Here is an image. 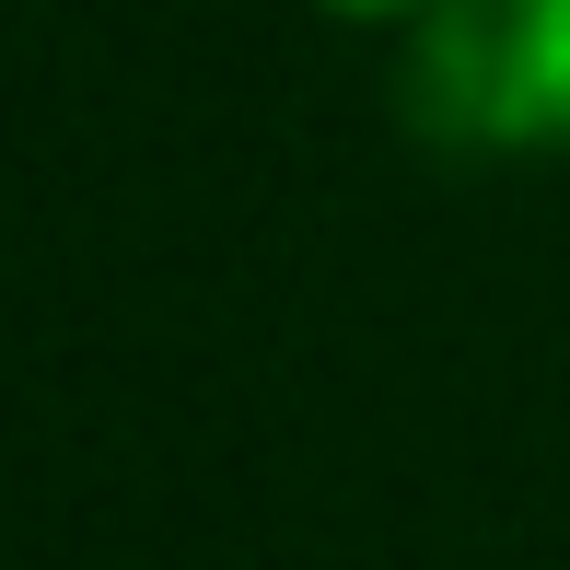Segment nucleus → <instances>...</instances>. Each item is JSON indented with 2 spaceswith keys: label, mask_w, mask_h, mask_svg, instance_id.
<instances>
[{
  "label": "nucleus",
  "mask_w": 570,
  "mask_h": 570,
  "mask_svg": "<svg viewBox=\"0 0 570 570\" xmlns=\"http://www.w3.org/2000/svg\"><path fill=\"white\" fill-rule=\"evenodd\" d=\"M315 12H338V23H420L431 0H315Z\"/></svg>",
  "instance_id": "nucleus-2"
},
{
  "label": "nucleus",
  "mask_w": 570,
  "mask_h": 570,
  "mask_svg": "<svg viewBox=\"0 0 570 570\" xmlns=\"http://www.w3.org/2000/svg\"><path fill=\"white\" fill-rule=\"evenodd\" d=\"M407 117L443 151H570V0H431Z\"/></svg>",
  "instance_id": "nucleus-1"
}]
</instances>
